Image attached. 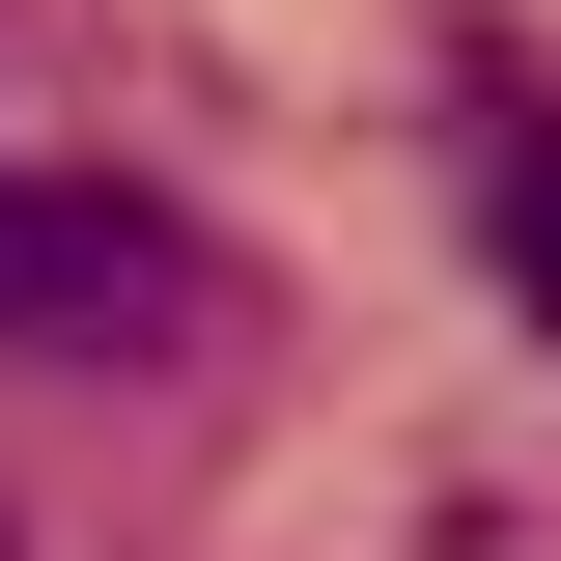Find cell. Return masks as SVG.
<instances>
[{
    "mask_svg": "<svg viewBox=\"0 0 561 561\" xmlns=\"http://www.w3.org/2000/svg\"><path fill=\"white\" fill-rule=\"evenodd\" d=\"M0 337L28 365H197L225 337V253L140 169H0Z\"/></svg>",
    "mask_w": 561,
    "mask_h": 561,
    "instance_id": "1",
    "label": "cell"
},
{
    "mask_svg": "<svg viewBox=\"0 0 561 561\" xmlns=\"http://www.w3.org/2000/svg\"><path fill=\"white\" fill-rule=\"evenodd\" d=\"M478 253L534 280V337H561V84H478Z\"/></svg>",
    "mask_w": 561,
    "mask_h": 561,
    "instance_id": "2",
    "label": "cell"
}]
</instances>
